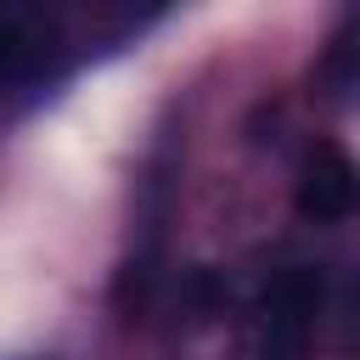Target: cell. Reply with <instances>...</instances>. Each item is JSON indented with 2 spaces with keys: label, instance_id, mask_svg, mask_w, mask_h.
<instances>
[{
  "label": "cell",
  "instance_id": "7a4b0ae2",
  "mask_svg": "<svg viewBox=\"0 0 360 360\" xmlns=\"http://www.w3.org/2000/svg\"><path fill=\"white\" fill-rule=\"evenodd\" d=\"M298 214L304 219H349L360 214V163L332 146V141H315L304 152V169H298Z\"/></svg>",
  "mask_w": 360,
  "mask_h": 360
},
{
  "label": "cell",
  "instance_id": "5b68a950",
  "mask_svg": "<svg viewBox=\"0 0 360 360\" xmlns=\"http://www.w3.org/2000/svg\"><path fill=\"white\" fill-rule=\"evenodd\" d=\"M343 354L360 360V276H349L343 287Z\"/></svg>",
  "mask_w": 360,
  "mask_h": 360
},
{
  "label": "cell",
  "instance_id": "277c9868",
  "mask_svg": "<svg viewBox=\"0 0 360 360\" xmlns=\"http://www.w3.org/2000/svg\"><path fill=\"white\" fill-rule=\"evenodd\" d=\"M326 73H332V79H354V73H360V11H354L349 28L338 34V45H332V56H326Z\"/></svg>",
  "mask_w": 360,
  "mask_h": 360
},
{
  "label": "cell",
  "instance_id": "6da1fadb",
  "mask_svg": "<svg viewBox=\"0 0 360 360\" xmlns=\"http://www.w3.org/2000/svg\"><path fill=\"white\" fill-rule=\"evenodd\" d=\"M321 298H326V287L315 270H304V264L281 270L259 292V354L264 360H304L315 321H321Z\"/></svg>",
  "mask_w": 360,
  "mask_h": 360
},
{
  "label": "cell",
  "instance_id": "3957f363",
  "mask_svg": "<svg viewBox=\"0 0 360 360\" xmlns=\"http://www.w3.org/2000/svg\"><path fill=\"white\" fill-rule=\"evenodd\" d=\"M34 56H39V39H34L17 17H6V11H0V79L28 73V68H34Z\"/></svg>",
  "mask_w": 360,
  "mask_h": 360
}]
</instances>
